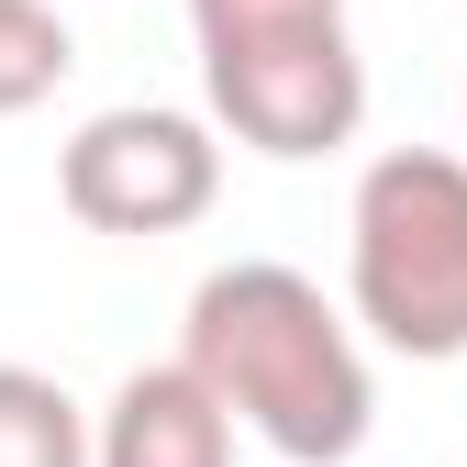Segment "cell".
I'll return each mask as SVG.
<instances>
[{
    "instance_id": "obj_7",
    "label": "cell",
    "mask_w": 467,
    "mask_h": 467,
    "mask_svg": "<svg viewBox=\"0 0 467 467\" xmlns=\"http://www.w3.org/2000/svg\"><path fill=\"white\" fill-rule=\"evenodd\" d=\"M201 56H267V45H323L345 34V0H190Z\"/></svg>"
},
{
    "instance_id": "obj_1",
    "label": "cell",
    "mask_w": 467,
    "mask_h": 467,
    "mask_svg": "<svg viewBox=\"0 0 467 467\" xmlns=\"http://www.w3.org/2000/svg\"><path fill=\"white\" fill-rule=\"evenodd\" d=\"M234 423H256L289 467H345L368 445V357L334 323L301 267H212L190 289V357H179Z\"/></svg>"
},
{
    "instance_id": "obj_4",
    "label": "cell",
    "mask_w": 467,
    "mask_h": 467,
    "mask_svg": "<svg viewBox=\"0 0 467 467\" xmlns=\"http://www.w3.org/2000/svg\"><path fill=\"white\" fill-rule=\"evenodd\" d=\"M201 89L234 123V145H256V156H334L368 123V67L345 34L267 45V56H201Z\"/></svg>"
},
{
    "instance_id": "obj_6",
    "label": "cell",
    "mask_w": 467,
    "mask_h": 467,
    "mask_svg": "<svg viewBox=\"0 0 467 467\" xmlns=\"http://www.w3.org/2000/svg\"><path fill=\"white\" fill-rule=\"evenodd\" d=\"M0 467H89L78 400L34 368H0Z\"/></svg>"
},
{
    "instance_id": "obj_2",
    "label": "cell",
    "mask_w": 467,
    "mask_h": 467,
    "mask_svg": "<svg viewBox=\"0 0 467 467\" xmlns=\"http://www.w3.org/2000/svg\"><path fill=\"white\" fill-rule=\"evenodd\" d=\"M357 323L400 357H467V156L400 145L357 179Z\"/></svg>"
},
{
    "instance_id": "obj_5",
    "label": "cell",
    "mask_w": 467,
    "mask_h": 467,
    "mask_svg": "<svg viewBox=\"0 0 467 467\" xmlns=\"http://www.w3.org/2000/svg\"><path fill=\"white\" fill-rule=\"evenodd\" d=\"M89 467H234V412L190 368H134L123 400L100 412Z\"/></svg>"
},
{
    "instance_id": "obj_8",
    "label": "cell",
    "mask_w": 467,
    "mask_h": 467,
    "mask_svg": "<svg viewBox=\"0 0 467 467\" xmlns=\"http://www.w3.org/2000/svg\"><path fill=\"white\" fill-rule=\"evenodd\" d=\"M67 67H78L67 23H56L45 0H0V123L34 111V100H56V78H67Z\"/></svg>"
},
{
    "instance_id": "obj_3",
    "label": "cell",
    "mask_w": 467,
    "mask_h": 467,
    "mask_svg": "<svg viewBox=\"0 0 467 467\" xmlns=\"http://www.w3.org/2000/svg\"><path fill=\"white\" fill-rule=\"evenodd\" d=\"M223 190V145L190 111H100V123L56 156V201L89 234H179Z\"/></svg>"
}]
</instances>
